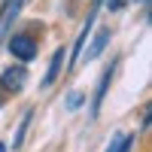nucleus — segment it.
Segmentation results:
<instances>
[{"instance_id":"nucleus-1","label":"nucleus","mask_w":152,"mask_h":152,"mask_svg":"<svg viewBox=\"0 0 152 152\" xmlns=\"http://www.w3.org/2000/svg\"><path fill=\"white\" fill-rule=\"evenodd\" d=\"M9 52L15 55L18 61H31V58L37 55L34 37H31V34H12V37H9Z\"/></svg>"},{"instance_id":"nucleus-2","label":"nucleus","mask_w":152,"mask_h":152,"mask_svg":"<svg viewBox=\"0 0 152 152\" xmlns=\"http://www.w3.org/2000/svg\"><path fill=\"white\" fill-rule=\"evenodd\" d=\"M116 64H119V61L116 58H113V64L104 70V76H100V79H97V88H94V100H91V119L97 116V113H100V104H104V97H107V88H110V79H113V73H116Z\"/></svg>"},{"instance_id":"nucleus-3","label":"nucleus","mask_w":152,"mask_h":152,"mask_svg":"<svg viewBox=\"0 0 152 152\" xmlns=\"http://www.w3.org/2000/svg\"><path fill=\"white\" fill-rule=\"evenodd\" d=\"M24 79H28V70L24 67H6L0 73V88H3V91H21Z\"/></svg>"},{"instance_id":"nucleus-4","label":"nucleus","mask_w":152,"mask_h":152,"mask_svg":"<svg viewBox=\"0 0 152 152\" xmlns=\"http://www.w3.org/2000/svg\"><path fill=\"white\" fill-rule=\"evenodd\" d=\"M64 58H67V49H64V46H58V49H55V55H52V61H49V70H46V76H43V88H49V85L58 79Z\"/></svg>"},{"instance_id":"nucleus-5","label":"nucleus","mask_w":152,"mask_h":152,"mask_svg":"<svg viewBox=\"0 0 152 152\" xmlns=\"http://www.w3.org/2000/svg\"><path fill=\"white\" fill-rule=\"evenodd\" d=\"M107 43H110V28H100V31H97V37L91 40V49L85 52V61H94V58L107 49Z\"/></svg>"},{"instance_id":"nucleus-6","label":"nucleus","mask_w":152,"mask_h":152,"mask_svg":"<svg viewBox=\"0 0 152 152\" xmlns=\"http://www.w3.org/2000/svg\"><path fill=\"white\" fill-rule=\"evenodd\" d=\"M134 140H137L134 134H119L116 140H113V143L107 146V152H131V146H134Z\"/></svg>"},{"instance_id":"nucleus-7","label":"nucleus","mask_w":152,"mask_h":152,"mask_svg":"<svg viewBox=\"0 0 152 152\" xmlns=\"http://www.w3.org/2000/svg\"><path fill=\"white\" fill-rule=\"evenodd\" d=\"M31 116H34L31 110H28V113L21 116V125H18V131H15V140H12V149H18V146H21V140H24V131H28V125H31Z\"/></svg>"},{"instance_id":"nucleus-8","label":"nucleus","mask_w":152,"mask_h":152,"mask_svg":"<svg viewBox=\"0 0 152 152\" xmlns=\"http://www.w3.org/2000/svg\"><path fill=\"white\" fill-rule=\"evenodd\" d=\"M79 104H82V91H73V94L67 97V110H76Z\"/></svg>"},{"instance_id":"nucleus-9","label":"nucleus","mask_w":152,"mask_h":152,"mask_svg":"<svg viewBox=\"0 0 152 152\" xmlns=\"http://www.w3.org/2000/svg\"><path fill=\"white\" fill-rule=\"evenodd\" d=\"M134 3H140V6H149V0H134Z\"/></svg>"},{"instance_id":"nucleus-10","label":"nucleus","mask_w":152,"mask_h":152,"mask_svg":"<svg viewBox=\"0 0 152 152\" xmlns=\"http://www.w3.org/2000/svg\"><path fill=\"white\" fill-rule=\"evenodd\" d=\"M97 3H100V0H94V9H97Z\"/></svg>"},{"instance_id":"nucleus-11","label":"nucleus","mask_w":152,"mask_h":152,"mask_svg":"<svg viewBox=\"0 0 152 152\" xmlns=\"http://www.w3.org/2000/svg\"><path fill=\"white\" fill-rule=\"evenodd\" d=\"M0 152H6V149H3V146H0Z\"/></svg>"}]
</instances>
